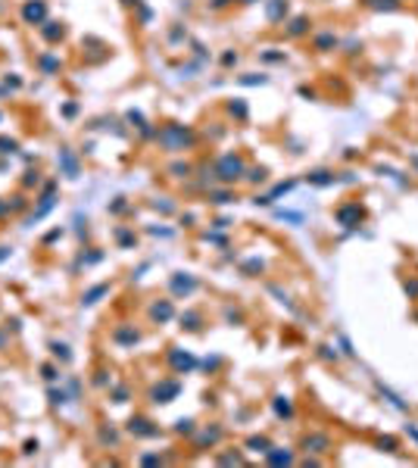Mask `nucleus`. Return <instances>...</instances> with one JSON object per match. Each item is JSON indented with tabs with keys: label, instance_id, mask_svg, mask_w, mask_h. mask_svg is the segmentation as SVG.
<instances>
[{
	"label": "nucleus",
	"instance_id": "6",
	"mask_svg": "<svg viewBox=\"0 0 418 468\" xmlns=\"http://www.w3.org/2000/svg\"><path fill=\"white\" fill-rule=\"evenodd\" d=\"M166 359H169V365L175 368V375H184V372L197 368V359H194L191 353H184V349H175V346L169 349V356H166Z\"/></svg>",
	"mask_w": 418,
	"mask_h": 468
},
{
	"label": "nucleus",
	"instance_id": "45",
	"mask_svg": "<svg viewBox=\"0 0 418 468\" xmlns=\"http://www.w3.org/2000/svg\"><path fill=\"white\" fill-rule=\"evenodd\" d=\"M415 322H418V312H415Z\"/></svg>",
	"mask_w": 418,
	"mask_h": 468
},
{
	"label": "nucleus",
	"instance_id": "9",
	"mask_svg": "<svg viewBox=\"0 0 418 468\" xmlns=\"http://www.w3.org/2000/svg\"><path fill=\"white\" fill-rule=\"evenodd\" d=\"M128 434H134V437H156L160 427L150 421V418H144V415H134V418L128 421Z\"/></svg>",
	"mask_w": 418,
	"mask_h": 468
},
{
	"label": "nucleus",
	"instance_id": "24",
	"mask_svg": "<svg viewBox=\"0 0 418 468\" xmlns=\"http://www.w3.org/2000/svg\"><path fill=\"white\" fill-rule=\"evenodd\" d=\"M37 66L44 69V75H53V72L59 69V60H56L53 53H44V56H37Z\"/></svg>",
	"mask_w": 418,
	"mask_h": 468
},
{
	"label": "nucleus",
	"instance_id": "11",
	"mask_svg": "<svg viewBox=\"0 0 418 468\" xmlns=\"http://www.w3.org/2000/svg\"><path fill=\"white\" fill-rule=\"evenodd\" d=\"M312 47H315L319 53H331V50H337V47H340V41H337V34H334V31H319V34L312 37Z\"/></svg>",
	"mask_w": 418,
	"mask_h": 468
},
{
	"label": "nucleus",
	"instance_id": "27",
	"mask_svg": "<svg viewBox=\"0 0 418 468\" xmlns=\"http://www.w3.org/2000/svg\"><path fill=\"white\" fill-rule=\"evenodd\" d=\"M237 82H241V85H265L269 78H265V75H259V72H250V75H241Z\"/></svg>",
	"mask_w": 418,
	"mask_h": 468
},
{
	"label": "nucleus",
	"instance_id": "31",
	"mask_svg": "<svg viewBox=\"0 0 418 468\" xmlns=\"http://www.w3.org/2000/svg\"><path fill=\"white\" fill-rule=\"evenodd\" d=\"M403 290L415 300V297H418V278H406V281H403Z\"/></svg>",
	"mask_w": 418,
	"mask_h": 468
},
{
	"label": "nucleus",
	"instance_id": "26",
	"mask_svg": "<svg viewBox=\"0 0 418 468\" xmlns=\"http://www.w3.org/2000/svg\"><path fill=\"white\" fill-rule=\"evenodd\" d=\"M377 446L384 453H400V440L396 437H377Z\"/></svg>",
	"mask_w": 418,
	"mask_h": 468
},
{
	"label": "nucleus",
	"instance_id": "37",
	"mask_svg": "<svg viewBox=\"0 0 418 468\" xmlns=\"http://www.w3.org/2000/svg\"><path fill=\"white\" fill-rule=\"evenodd\" d=\"M53 353H56L63 362H69V359H72V356H69V346H66V343H53Z\"/></svg>",
	"mask_w": 418,
	"mask_h": 468
},
{
	"label": "nucleus",
	"instance_id": "18",
	"mask_svg": "<svg viewBox=\"0 0 418 468\" xmlns=\"http://www.w3.org/2000/svg\"><path fill=\"white\" fill-rule=\"evenodd\" d=\"M265 459H269L272 465H290V462H293V453H290V450H278V446H272L269 453H265Z\"/></svg>",
	"mask_w": 418,
	"mask_h": 468
},
{
	"label": "nucleus",
	"instance_id": "15",
	"mask_svg": "<svg viewBox=\"0 0 418 468\" xmlns=\"http://www.w3.org/2000/svg\"><path fill=\"white\" fill-rule=\"evenodd\" d=\"M222 437H225V431H222L218 424H212V427H203V431H200V437H197V446H215Z\"/></svg>",
	"mask_w": 418,
	"mask_h": 468
},
{
	"label": "nucleus",
	"instance_id": "41",
	"mask_svg": "<svg viewBox=\"0 0 418 468\" xmlns=\"http://www.w3.org/2000/svg\"><path fill=\"white\" fill-rule=\"evenodd\" d=\"M406 434H409V437L418 443V427H415V424H406Z\"/></svg>",
	"mask_w": 418,
	"mask_h": 468
},
{
	"label": "nucleus",
	"instance_id": "17",
	"mask_svg": "<svg viewBox=\"0 0 418 468\" xmlns=\"http://www.w3.org/2000/svg\"><path fill=\"white\" fill-rule=\"evenodd\" d=\"M306 181H309V184H315V187H328V184H334V181H337V175H334V172H328V169H315V172H309V175H306Z\"/></svg>",
	"mask_w": 418,
	"mask_h": 468
},
{
	"label": "nucleus",
	"instance_id": "1",
	"mask_svg": "<svg viewBox=\"0 0 418 468\" xmlns=\"http://www.w3.org/2000/svg\"><path fill=\"white\" fill-rule=\"evenodd\" d=\"M156 141L163 144V150L178 153V150H187L197 138H194V131L187 128V125H175V122H169V125H163V128L156 131Z\"/></svg>",
	"mask_w": 418,
	"mask_h": 468
},
{
	"label": "nucleus",
	"instance_id": "2",
	"mask_svg": "<svg viewBox=\"0 0 418 468\" xmlns=\"http://www.w3.org/2000/svg\"><path fill=\"white\" fill-rule=\"evenodd\" d=\"M215 175L225 181V184H231V181H241L247 175V163H244V156L241 153H225L218 166H215Z\"/></svg>",
	"mask_w": 418,
	"mask_h": 468
},
{
	"label": "nucleus",
	"instance_id": "7",
	"mask_svg": "<svg viewBox=\"0 0 418 468\" xmlns=\"http://www.w3.org/2000/svg\"><path fill=\"white\" fill-rule=\"evenodd\" d=\"M175 319V306L172 300H153L150 303V322H156V325H166Z\"/></svg>",
	"mask_w": 418,
	"mask_h": 468
},
{
	"label": "nucleus",
	"instance_id": "25",
	"mask_svg": "<svg viewBox=\"0 0 418 468\" xmlns=\"http://www.w3.org/2000/svg\"><path fill=\"white\" fill-rule=\"evenodd\" d=\"M247 446H250L253 453H262V456H265V453H269V450H272V443H269V437H250V440H247Z\"/></svg>",
	"mask_w": 418,
	"mask_h": 468
},
{
	"label": "nucleus",
	"instance_id": "23",
	"mask_svg": "<svg viewBox=\"0 0 418 468\" xmlns=\"http://www.w3.org/2000/svg\"><path fill=\"white\" fill-rule=\"evenodd\" d=\"M247 112H250V109H247V103H244V100H228V115H234L237 122H244V119H247Z\"/></svg>",
	"mask_w": 418,
	"mask_h": 468
},
{
	"label": "nucleus",
	"instance_id": "30",
	"mask_svg": "<svg viewBox=\"0 0 418 468\" xmlns=\"http://www.w3.org/2000/svg\"><path fill=\"white\" fill-rule=\"evenodd\" d=\"M59 156H63V166H66V172H69V175H78V166H75V160H72V153H69V150H63Z\"/></svg>",
	"mask_w": 418,
	"mask_h": 468
},
{
	"label": "nucleus",
	"instance_id": "43",
	"mask_svg": "<svg viewBox=\"0 0 418 468\" xmlns=\"http://www.w3.org/2000/svg\"><path fill=\"white\" fill-rule=\"evenodd\" d=\"M122 4H134V7H137V4H141V0H122Z\"/></svg>",
	"mask_w": 418,
	"mask_h": 468
},
{
	"label": "nucleus",
	"instance_id": "36",
	"mask_svg": "<svg viewBox=\"0 0 418 468\" xmlns=\"http://www.w3.org/2000/svg\"><path fill=\"white\" fill-rule=\"evenodd\" d=\"M265 175H269V172H265V169H247V178L256 184V181H265Z\"/></svg>",
	"mask_w": 418,
	"mask_h": 468
},
{
	"label": "nucleus",
	"instance_id": "22",
	"mask_svg": "<svg viewBox=\"0 0 418 468\" xmlns=\"http://www.w3.org/2000/svg\"><path fill=\"white\" fill-rule=\"evenodd\" d=\"M377 390H381V397H384V400H387L390 406H396L400 412H406V409H409V403H406V400H400V397L393 394V390H390V387H384V384H377Z\"/></svg>",
	"mask_w": 418,
	"mask_h": 468
},
{
	"label": "nucleus",
	"instance_id": "28",
	"mask_svg": "<svg viewBox=\"0 0 418 468\" xmlns=\"http://www.w3.org/2000/svg\"><path fill=\"white\" fill-rule=\"evenodd\" d=\"M209 200H212V203H231V200H234V193H231V190H212V193H209Z\"/></svg>",
	"mask_w": 418,
	"mask_h": 468
},
{
	"label": "nucleus",
	"instance_id": "8",
	"mask_svg": "<svg viewBox=\"0 0 418 468\" xmlns=\"http://www.w3.org/2000/svg\"><path fill=\"white\" fill-rule=\"evenodd\" d=\"M22 19H25L28 25L47 22V4H44V0H28V4L22 7Z\"/></svg>",
	"mask_w": 418,
	"mask_h": 468
},
{
	"label": "nucleus",
	"instance_id": "20",
	"mask_svg": "<svg viewBox=\"0 0 418 468\" xmlns=\"http://www.w3.org/2000/svg\"><path fill=\"white\" fill-rule=\"evenodd\" d=\"M109 294V284H97V287H91L88 294H82V306H94L100 297H106Z\"/></svg>",
	"mask_w": 418,
	"mask_h": 468
},
{
	"label": "nucleus",
	"instance_id": "29",
	"mask_svg": "<svg viewBox=\"0 0 418 468\" xmlns=\"http://www.w3.org/2000/svg\"><path fill=\"white\" fill-rule=\"evenodd\" d=\"M259 60L262 63H284V50H265V53H259Z\"/></svg>",
	"mask_w": 418,
	"mask_h": 468
},
{
	"label": "nucleus",
	"instance_id": "4",
	"mask_svg": "<svg viewBox=\"0 0 418 468\" xmlns=\"http://www.w3.org/2000/svg\"><path fill=\"white\" fill-rule=\"evenodd\" d=\"M334 219H337L340 225L353 228V225H359V222L365 219V206H362V203H344V206H337Z\"/></svg>",
	"mask_w": 418,
	"mask_h": 468
},
{
	"label": "nucleus",
	"instance_id": "34",
	"mask_svg": "<svg viewBox=\"0 0 418 468\" xmlns=\"http://www.w3.org/2000/svg\"><path fill=\"white\" fill-rule=\"evenodd\" d=\"M319 356L322 359H328V362H337L340 356H337V349H331V346H319Z\"/></svg>",
	"mask_w": 418,
	"mask_h": 468
},
{
	"label": "nucleus",
	"instance_id": "39",
	"mask_svg": "<svg viewBox=\"0 0 418 468\" xmlns=\"http://www.w3.org/2000/svg\"><path fill=\"white\" fill-rule=\"evenodd\" d=\"M231 0H209V10H225Z\"/></svg>",
	"mask_w": 418,
	"mask_h": 468
},
{
	"label": "nucleus",
	"instance_id": "5",
	"mask_svg": "<svg viewBox=\"0 0 418 468\" xmlns=\"http://www.w3.org/2000/svg\"><path fill=\"white\" fill-rule=\"evenodd\" d=\"M169 287H172V294H175V297H191L200 284H197V278H194V275H187V271H175L172 281H169Z\"/></svg>",
	"mask_w": 418,
	"mask_h": 468
},
{
	"label": "nucleus",
	"instance_id": "44",
	"mask_svg": "<svg viewBox=\"0 0 418 468\" xmlns=\"http://www.w3.org/2000/svg\"><path fill=\"white\" fill-rule=\"evenodd\" d=\"M241 4H256V0H241Z\"/></svg>",
	"mask_w": 418,
	"mask_h": 468
},
{
	"label": "nucleus",
	"instance_id": "21",
	"mask_svg": "<svg viewBox=\"0 0 418 468\" xmlns=\"http://www.w3.org/2000/svg\"><path fill=\"white\" fill-rule=\"evenodd\" d=\"M63 22H44L41 25V34H44V41H59V37H63Z\"/></svg>",
	"mask_w": 418,
	"mask_h": 468
},
{
	"label": "nucleus",
	"instance_id": "33",
	"mask_svg": "<svg viewBox=\"0 0 418 468\" xmlns=\"http://www.w3.org/2000/svg\"><path fill=\"white\" fill-rule=\"evenodd\" d=\"M128 400V387L125 384H119L116 390H112V403H125Z\"/></svg>",
	"mask_w": 418,
	"mask_h": 468
},
{
	"label": "nucleus",
	"instance_id": "19",
	"mask_svg": "<svg viewBox=\"0 0 418 468\" xmlns=\"http://www.w3.org/2000/svg\"><path fill=\"white\" fill-rule=\"evenodd\" d=\"M272 409H275L278 418H293V403H290L287 397H275V400H272Z\"/></svg>",
	"mask_w": 418,
	"mask_h": 468
},
{
	"label": "nucleus",
	"instance_id": "13",
	"mask_svg": "<svg viewBox=\"0 0 418 468\" xmlns=\"http://www.w3.org/2000/svg\"><path fill=\"white\" fill-rule=\"evenodd\" d=\"M287 13H290V4H287V0H269V7H265V16H269V22H281V19H287Z\"/></svg>",
	"mask_w": 418,
	"mask_h": 468
},
{
	"label": "nucleus",
	"instance_id": "14",
	"mask_svg": "<svg viewBox=\"0 0 418 468\" xmlns=\"http://www.w3.org/2000/svg\"><path fill=\"white\" fill-rule=\"evenodd\" d=\"M309 28H312V19H309V16H296L284 31H287V37H303V34H309Z\"/></svg>",
	"mask_w": 418,
	"mask_h": 468
},
{
	"label": "nucleus",
	"instance_id": "10",
	"mask_svg": "<svg viewBox=\"0 0 418 468\" xmlns=\"http://www.w3.org/2000/svg\"><path fill=\"white\" fill-rule=\"evenodd\" d=\"M303 450L306 453H331V437L328 434H306L303 437Z\"/></svg>",
	"mask_w": 418,
	"mask_h": 468
},
{
	"label": "nucleus",
	"instance_id": "38",
	"mask_svg": "<svg viewBox=\"0 0 418 468\" xmlns=\"http://www.w3.org/2000/svg\"><path fill=\"white\" fill-rule=\"evenodd\" d=\"M287 190H293V181H281V184L275 187V193H272V200H275V197H281V193H287Z\"/></svg>",
	"mask_w": 418,
	"mask_h": 468
},
{
	"label": "nucleus",
	"instance_id": "32",
	"mask_svg": "<svg viewBox=\"0 0 418 468\" xmlns=\"http://www.w3.org/2000/svg\"><path fill=\"white\" fill-rule=\"evenodd\" d=\"M175 431H178V434H191V431H194V418H181V421L175 424Z\"/></svg>",
	"mask_w": 418,
	"mask_h": 468
},
{
	"label": "nucleus",
	"instance_id": "16",
	"mask_svg": "<svg viewBox=\"0 0 418 468\" xmlns=\"http://www.w3.org/2000/svg\"><path fill=\"white\" fill-rule=\"evenodd\" d=\"M181 328H184V331H200V328H203V316H200L197 309L181 312Z\"/></svg>",
	"mask_w": 418,
	"mask_h": 468
},
{
	"label": "nucleus",
	"instance_id": "12",
	"mask_svg": "<svg viewBox=\"0 0 418 468\" xmlns=\"http://www.w3.org/2000/svg\"><path fill=\"white\" fill-rule=\"evenodd\" d=\"M112 340H116V343H122V346H134V343L141 340V331H137L134 325H122V328H116V331H112Z\"/></svg>",
	"mask_w": 418,
	"mask_h": 468
},
{
	"label": "nucleus",
	"instance_id": "35",
	"mask_svg": "<svg viewBox=\"0 0 418 468\" xmlns=\"http://www.w3.org/2000/svg\"><path fill=\"white\" fill-rule=\"evenodd\" d=\"M172 172H175V178H187V175H191V166H187V163H175Z\"/></svg>",
	"mask_w": 418,
	"mask_h": 468
},
{
	"label": "nucleus",
	"instance_id": "3",
	"mask_svg": "<svg viewBox=\"0 0 418 468\" xmlns=\"http://www.w3.org/2000/svg\"><path fill=\"white\" fill-rule=\"evenodd\" d=\"M178 394H181V381H175V378H163L153 390H150V400H153V403H172Z\"/></svg>",
	"mask_w": 418,
	"mask_h": 468
},
{
	"label": "nucleus",
	"instance_id": "40",
	"mask_svg": "<svg viewBox=\"0 0 418 468\" xmlns=\"http://www.w3.org/2000/svg\"><path fill=\"white\" fill-rule=\"evenodd\" d=\"M222 63H225V66H234V63H237V53H231V50H228V53L222 56Z\"/></svg>",
	"mask_w": 418,
	"mask_h": 468
},
{
	"label": "nucleus",
	"instance_id": "42",
	"mask_svg": "<svg viewBox=\"0 0 418 468\" xmlns=\"http://www.w3.org/2000/svg\"><path fill=\"white\" fill-rule=\"evenodd\" d=\"M44 378H47V381H56V368H50V365H44Z\"/></svg>",
	"mask_w": 418,
	"mask_h": 468
}]
</instances>
